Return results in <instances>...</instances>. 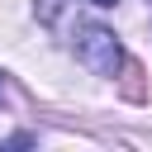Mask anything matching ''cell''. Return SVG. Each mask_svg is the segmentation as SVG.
Here are the masks:
<instances>
[{"instance_id":"1","label":"cell","mask_w":152,"mask_h":152,"mask_svg":"<svg viewBox=\"0 0 152 152\" xmlns=\"http://www.w3.org/2000/svg\"><path fill=\"white\" fill-rule=\"evenodd\" d=\"M71 52L81 57L86 71H95V76H104V81H114L119 66H124V48H119V38H114L104 24H81L76 38H71Z\"/></svg>"},{"instance_id":"2","label":"cell","mask_w":152,"mask_h":152,"mask_svg":"<svg viewBox=\"0 0 152 152\" xmlns=\"http://www.w3.org/2000/svg\"><path fill=\"white\" fill-rule=\"evenodd\" d=\"M90 5H95V10H114L119 0H90Z\"/></svg>"}]
</instances>
